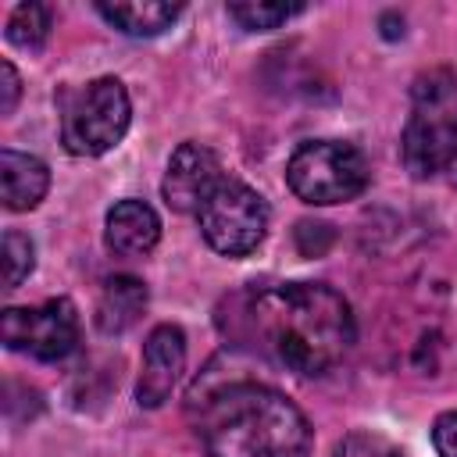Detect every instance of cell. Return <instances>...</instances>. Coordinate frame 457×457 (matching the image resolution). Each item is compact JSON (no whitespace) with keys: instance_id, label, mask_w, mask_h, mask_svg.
<instances>
[{"instance_id":"obj_1","label":"cell","mask_w":457,"mask_h":457,"mask_svg":"<svg viewBox=\"0 0 457 457\" xmlns=\"http://www.w3.org/2000/svg\"><path fill=\"white\" fill-rule=\"evenodd\" d=\"M236 336L296 375H325L350 353L357 321L332 286L286 282L239 300Z\"/></svg>"},{"instance_id":"obj_2","label":"cell","mask_w":457,"mask_h":457,"mask_svg":"<svg viewBox=\"0 0 457 457\" xmlns=\"http://www.w3.org/2000/svg\"><path fill=\"white\" fill-rule=\"evenodd\" d=\"M200 439L207 457H311L314 450L303 411L257 382L214 389L200 414Z\"/></svg>"},{"instance_id":"obj_3","label":"cell","mask_w":457,"mask_h":457,"mask_svg":"<svg viewBox=\"0 0 457 457\" xmlns=\"http://www.w3.org/2000/svg\"><path fill=\"white\" fill-rule=\"evenodd\" d=\"M400 157L414 179H432L457 161V71L432 68L414 79Z\"/></svg>"},{"instance_id":"obj_4","label":"cell","mask_w":457,"mask_h":457,"mask_svg":"<svg viewBox=\"0 0 457 457\" xmlns=\"http://www.w3.org/2000/svg\"><path fill=\"white\" fill-rule=\"evenodd\" d=\"M368 179H371V168H368L364 154L353 143H339V139L300 143L286 164L289 189L303 204H314V207H328V204L361 196Z\"/></svg>"},{"instance_id":"obj_5","label":"cell","mask_w":457,"mask_h":457,"mask_svg":"<svg viewBox=\"0 0 457 457\" xmlns=\"http://www.w3.org/2000/svg\"><path fill=\"white\" fill-rule=\"evenodd\" d=\"M129 118H132V107H129L125 86L111 75L93 79L64 104L61 143L75 157H100L121 143Z\"/></svg>"},{"instance_id":"obj_6","label":"cell","mask_w":457,"mask_h":457,"mask_svg":"<svg viewBox=\"0 0 457 457\" xmlns=\"http://www.w3.org/2000/svg\"><path fill=\"white\" fill-rule=\"evenodd\" d=\"M200 232L211 250L225 257H246L268 232V204L257 189L239 179H221L218 189L196 211Z\"/></svg>"},{"instance_id":"obj_7","label":"cell","mask_w":457,"mask_h":457,"mask_svg":"<svg viewBox=\"0 0 457 457\" xmlns=\"http://www.w3.org/2000/svg\"><path fill=\"white\" fill-rule=\"evenodd\" d=\"M4 346L36 361H64L79 343L75 303L57 296L39 307H7L0 318Z\"/></svg>"},{"instance_id":"obj_8","label":"cell","mask_w":457,"mask_h":457,"mask_svg":"<svg viewBox=\"0 0 457 457\" xmlns=\"http://www.w3.org/2000/svg\"><path fill=\"white\" fill-rule=\"evenodd\" d=\"M225 179L221 171V161L211 146L204 143H182L171 161H168V171H164V182H161V193L168 200L171 211H182V214H196L204 207V200L218 189V182Z\"/></svg>"},{"instance_id":"obj_9","label":"cell","mask_w":457,"mask_h":457,"mask_svg":"<svg viewBox=\"0 0 457 457\" xmlns=\"http://www.w3.org/2000/svg\"><path fill=\"white\" fill-rule=\"evenodd\" d=\"M186 368V336L179 325H157L143 343V371L136 382L139 407H161Z\"/></svg>"},{"instance_id":"obj_10","label":"cell","mask_w":457,"mask_h":457,"mask_svg":"<svg viewBox=\"0 0 457 457\" xmlns=\"http://www.w3.org/2000/svg\"><path fill=\"white\" fill-rule=\"evenodd\" d=\"M161 239V218L143 200H118L104 221V243L118 257H143Z\"/></svg>"},{"instance_id":"obj_11","label":"cell","mask_w":457,"mask_h":457,"mask_svg":"<svg viewBox=\"0 0 457 457\" xmlns=\"http://www.w3.org/2000/svg\"><path fill=\"white\" fill-rule=\"evenodd\" d=\"M50 186V171L39 157L4 146L0 150V196L7 211H32Z\"/></svg>"},{"instance_id":"obj_12","label":"cell","mask_w":457,"mask_h":457,"mask_svg":"<svg viewBox=\"0 0 457 457\" xmlns=\"http://www.w3.org/2000/svg\"><path fill=\"white\" fill-rule=\"evenodd\" d=\"M146 311V286L136 275H111L96 296V328L104 336L129 332Z\"/></svg>"},{"instance_id":"obj_13","label":"cell","mask_w":457,"mask_h":457,"mask_svg":"<svg viewBox=\"0 0 457 457\" xmlns=\"http://www.w3.org/2000/svg\"><path fill=\"white\" fill-rule=\"evenodd\" d=\"M96 11L121 29L125 36H157L164 29H171V21L182 14V4H157V0H121V4H107L100 0Z\"/></svg>"},{"instance_id":"obj_14","label":"cell","mask_w":457,"mask_h":457,"mask_svg":"<svg viewBox=\"0 0 457 457\" xmlns=\"http://www.w3.org/2000/svg\"><path fill=\"white\" fill-rule=\"evenodd\" d=\"M50 36V7L46 4H18L7 18V43L21 50H39Z\"/></svg>"},{"instance_id":"obj_15","label":"cell","mask_w":457,"mask_h":457,"mask_svg":"<svg viewBox=\"0 0 457 457\" xmlns=\"http://www.w3.org/2000/svg\"><path fill=\"white\" fill-rule=\"evenodd\" d=\"M293 14H300V4H257V0L228 4V18H232L239 29H246V32L278 29V25L289 21Z\"/></svg>"},{"instance_id":"obj_16","label":"cell","mask_w":457,"mask_h":457,"mask_svg":"<svg viewBox=\"0 0 457 457\" xmlns=\"http://www.w3.org/2000/svg\"><path fill=\"white\" fill-rule=\"evenodd\" d=\"M36 264V246L25 232H4V289H18Z\"/></svg>"},{"instance_id":"obj_17","label":"cell","mask_w":457,"mask_h":457,"mask_svg":"<svg viewBox=\"0 0 457 457\" xmlns=\"http://www.w3.org/2000/svg\"><path fill=\"white\" fill-rule=\"evenodd\" d=\"M336 457H403V453H396L389 443H382L375 436H361L357 432V436H350V439L339 443Z\"/></svg>"},{"instance_id":"obj_18","label":"cell","mask_w":457,"mask_h":457,"mask_svg":"<svg viewBox=\"0 0 457 457\" xmlns=\"http://www.w3.org/2000/svg\"><path fill=\"white\" fill-rule=\"evenodd\" d=\"M432 443L439 457H457V411H446L432 425Z\"/></svg>"},{"instance_id":"obj_19","label":"cell","mask_w":457,"mask_h":457,"mask_svg":"<svg viewBox=\"0 0 457 457\" xmlns=\"http://www.w3.org/2000/svg\"><path fill=\"white\" fill-rule=\"evenodd\" d=\"M18 93H21V79H18L14 64L11 61H0V114H11L14 111Z\"/></svg>"}]
</instances>
